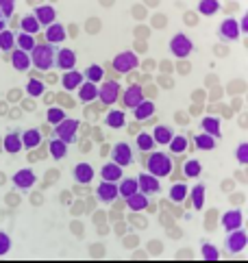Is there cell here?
Here are the masks:
<instances>
[{
  "label": "cell",
  "instance_id": "4316f807",
  "mask_svg": "<svg viewBox=\"0 0 248 263\" xmlns=\"http://www.w3.org/2000/svg\"><path fill=\"white\" fill-rule=\"evenodd\" d=\"M172 137H174L172 128L166 126V124H159V126L155 128V133H152V139H155V144H159V146H168Z\"/></svg>",
  "mask_w": 248,
  "mask_h": 263
},
{
  "label": "cell",
  "instance_id": "7c38bea8",
  "mask_svg": "<svg viewBox=\"0 0 248 263\" xmlns=\"http://www.w3.org/2000/svg\"><path fill=\"white\" fill-rule=\"evenodd\" d=\"M141 102H144V91H141V87L139 85L127 87V91H124V96H122V105L133 111L137 105H141Z\"/></svg>",
  "mask_w": 248,
  "mask_h": 263
},
{
  "label": "cell",
  "instance_id": "836d02e7",
  "mask_svg": "<svg viewBox=\"0 0 248 263\" xmlns=\"http://www.w3.org/2000/svg\"><path fill=\"white\" fill-rule=\"evenodd\" d=\"M168 148H170V153L172 155H183L187 150V137L185 135H174L172 139H170Z\"/></svg>",
  "mask_w": 248,
  "mask_h": 263
},
{
  "label": "cell",
  "instance_id": "1f68e13d",
  "mask_svg": "<svg viewBox=\"0 0 248 263\" xmlns=\"http://www.w3.org/2000/svg\"><path fill=\"white\" fill-rule=\"evenodd\" d=\"M152 114H155V102H150V100H144L141 105H137L135 109H133V116H135V120H148Z\"/></svg>",
  "mask_w": 248,
  "mask_h": 263
},
{
  "label": "cell",
  "instance_id": "db71d44e",
  "mask_svg": "<svg viewBox=\"0 0 248 263\" xmlns=\"http://www.w3.org/2000/svg\"><path fill=\"white\" fill-rule=\"evenodd\" d=\"M46 81H48V83H50V85H55V83H57V77H55V74H52V77H48V79H46Z\"/></svg>",
  "mask_w": 248,
  "mask_h": 263
},
{
  "label": "cell",
  "instance_id": "7dc6e473",
  "mask_svg": "<svg viewBox=\"0 0 248 263\" xmlns=\"http://www.w3.org/2000/svg\"><path fill=\"white\" fill-rule=\"evenodd\" d=\"M13 11H15L13 0H0V13H3V17H11Z\"/></svg>",
  "mask_w": 248,
  "mask_h": 263
},
{
  "label": "cell",
  "instance_id": "8fae6325",
  "mask_svg": "<svg viewBox=\"0 0 248 263\" xmlns=\"http://www.w3.org/2000/svg\"><path fill=\"white\" fill-rule=\"evenodd\" d=\"M218 37H220L222 42H235L237 37H240V26H237V20L226 17V20L220 24V29H218Z\"/></svg>",
  "mask_w": 248,
  "mask_h": 263
},
{
  "label": "cell",
  "instance_id": "f546056e",
  "mask_svg": "<svg viewBox=\"0 0 248 263\" xmlns=\"http://www.w3.org/2000/svg\"><path fill=\"white\" fill-rule=\"evenodd\" d=\"M20 29H22V33L33 35V37H35L37 33H40L42 26H40V22L35 20V15H33V13H28V15H24L22 20H20Z\"/></svg>",
  "mask_w": 248,
  "mask_h": 263
},
{
  "label": "cell",
  "instance_id": "cb8c5ba5",
  "mask_svg": "<svg viewBox=\"0 0 248 263\" xmlns=\"http://www.w3.org/2000/svg\"><path fill=\"white\" fill-rule=\"evenodd\" d=\"M22 148H37L42 144V130H37V128H28L22 133Z\"/></svg>",
  "mask_w": 248,
  "mask_h": 263
},
{
  "label": "cell",
  "instance_id": "681fc988",
  "mask_svg": "<svg viewBox=\"0 0 248 263\" xmlns=\"http://www.w3.org/2000/svg\"><path fill=\"white\" fill-rule=\"evenodd\" d=\"M133 224H135V227H139V229H146V218H141V215H139V218H137V215H133Z\"/></svg>",
  "mask_w": 248,
  "mask_h": 263
},
{
  "label": "cell",
  "instance_id": "e575fe53",
  "mask_svg": "<svg viewBox=\"0 0 248 263\" xmlns=\"http://www.w3.org/2000/svg\"><path fill=\"white\" fill-rule=\"evenodd\" d=\"M50 155H52V159H57V161H61V159L65 157V153H68V144H65V142H61V139H52V142H50Z\"/></svg>",
  "mask_w": 248,
  "mask_h": 263
},
{
  "label": "cell",
  "instance_id": "4fadbf2b",
  "mask_svg": "<svg viewBox=\"0 0 248 263\" xmlns=\"http://www.w3.org/2000/svg\"><path fill=\"white\" fill-rule=\"evenodd\" d=\"M35 181H37V176H35V172L31 170V167H22V170H17L13 174V185L20 187V190H31V187L35 185Z\"/></svg>",
  "mask_w": 248,
  "mask_h": 263
},
{
  "label": "cell",
  "instance_id": "d4e9b609",
  "mask_svg": "<svg viewBox=\"0 0 248 263\" xmlns=\"http://www.w3.org/2000/svg\"><path fill=\"white\" fill-rule=\"evenodd\" d=\"M124 124H127V118H124V111L120 109L109 111L107 118H104V126L107 128H122Z\"/></svg>",
  "mask_w": 248,
  "mask_h": 263
},
{
  "label": "cell",
  "instance_id": "c3c4849f",
  "mask_svg": "<svg viewBox=\"0 0 248 263\" xmlns=\"http://www.w3.org/2000/svg\"><path fill=\"white\" fill-rule=\"evenodd\" d=\"M9 250H11V237L0 231V257H5Z\"/></svg>",
  "mask_w": 248,
  "mask_h": 263
},
{
  "label": "cell",
  "instance_id": "ba28073f",
  "mask_svg": "<svg viewBox=\"0 0 248 263\" xmlns=\"http://www.w3.org/2000/svg\"><path fill=\"white\" fill-rule=\"evenodd\" d=\"M120 96V83L118 81H102V85L98 87V98L102 100V105H113Z\"/></svg>",
  "mask_w": 248,
  "mask_h": 263
},
{
  "label": "cell",
  "instance_id": "7bdbcfd3",
  "mask_svg": "<svg viewBox=\"0 0 248 263\" xmlns=\"http://www.w3.org/2000/svg\"><path fill=\"white\" fill-rule=\"evenodd\" d=\"M200 255H203L205 261H218L220 259V252H218V248L214 246V243H203V246H200Z\"/></svg>",
  "mask_w": 248,
  "mask_h": 263
},
{
  "label": "cell",
  "instance_id": "d6a6232c",
  "mask_svg": "<svg viewBox=\"0 0 248 263\" xmlns=\"http://www.w3.org/2000/svg\"><path fill=\"white\" fill-rule=\"evenodd\" d=\"M187 196H189V190H187L185 183H174L170 187V200L172 202H183Z\"/></svg>",
  "mask_w": 248,
  "mask_h": 263
},
{
  "label": "cell",
  "instance_id": "484cf974",
  "mask_svg": "<svg viewBox=\"0 0 248 263\" xmlns=\"http://www.w3.org/2000/svg\"><path fill=\"white\" fill-rule=\"evenodd\" d=\"M127 206L131 211H144L148 206V196L141 194V192H135L133 196H129V198H127Z\"/></svg>",
  "mask_w": 248,
  "mask_h": 263
},
{
  "label": "cell",
  "instance_id": "6da1fadb",
  "mask_svg": "<svg viewBox=\"0 0 248 263\" xmlns=\"http://www.w3.org/2000/svg\"><path fill=\"white\" fill-rule=\"evenodd\" d=\"M55 57H57V46L37 44L31 50V65H35L40 72H48L55 65Z\"/></svg>",
  "mask_w": 248,
  "mask_h": 263
},
{
  "label": "cell",
  "instance_id": "603a6c76",
  "mask_svg": "<svg viewBox=\"0 0 248 263\" xmlns=\"http://www.w3.org/2000/svg\"><path fill=\"white\" fill-rule=\"evenodd\" d=\"M96 98H98V85L83 81V85L79 87V100H83L85 105H87V102H94Z\"/></svg>",
  "mask_w": 248,
  "mask_h": 263
},
{
  "label": "cell",
  "instance_id": "8d00e7d4",
  "mask_svg": "<svg viewBox=\"0 0 248 263\" xmlns=\"http://www.w3.org/2000/svg\"><path fill=\"white\" fill-rule=\"evenodd\" d=\"M194 144L198 150H214L216 148V139L211 135H207V133H198L194 137Z\"/></svg>",
  "mask_w": 248,
  "mask_h": 263
},
{
  "label": "cell",
  "instance_id": "9a60e30c",
  "mask_svg": "<svg viewBox=\"0 0 248 263\" xmlns=\"http://www.w3.org/2000/svg\"><path fill=\"white\" fill-rule=\"evenodd\" d=\"M96 196L100 202H113L118 198V183H109V181H102L96 187Z\"/></svg>",
  "mask_w": 248,
  "mask_h": 263
},
{
  "label": "cell",
  "instance_id": "44dd1931",
  "mask_svg": "<svg viewBox=\"0 0 248 263\" xmlns=\"http://www.w3.org/2000/svg\"><path fill=\"white\" fill-rule=\"evenodd\" d=\"M61 85H63L65 91L79 89V87L83 85V74H81V72H76V70L65 72V74H63V79H61Z\"/></svg>",
  "mask_w": 248,
  "mask_h": 263
},
{
  "label": "cell",
  "instance_id": "7402d4cb",
  "mask_svg": "<svg viewBox=\"0 0 248 263\" xmlns=\"http://www.w3.org/2000/svg\"><path fill=\"white\" fill-rule=\"evenodd\" d=\"M200 128H203V133L211 135L214 139H218V137L222 135V133H220V120L214 118V116H207V118L200 120Z\"/></svg>",
  "mask_w": 248,
  "mask_h": 263
},
{
  "label": "cell",
  "instance_id": "f6af8a7d",
  "mask_svg": "<svg viewBox=\"0 0 248 263\" xmlns=\"http://www.w3.org/2000/svg\"><path fill=\"white\" fill-rule=\"evenodd\" d=\"M235 159H237V163L240 165H248V144H240L235 150Z\"/></svg>",
  "mask_w": 248,
  "mask_h": 263
},
{
  "label": "cell",
  "instance_id": "816d5d0a",
  "mask_svg": "<svg viewBox=\"0 0 248 263\" xmlns=\"http://www.w3.org/2000/svg\"><path fill=\"white\" fill-rule=\"evenodd\" d=\"M55 98H57V96H55V93H52V91H50V93H46V102H48V105H50V102H52Z\"/></svg>",
  "mask_w": 248,
  "mask_h": 263
},
{
  "label": "cell",
  "instance_id": "277c9868",
  "mask_svg": "<svg viewBox=\"0 0 248 263\" xmlns=\"http://www.w3.org/2000/svg\"><path fill=\"white\" fill-rule=\"evenodd\" d=\"M76 130H79V120L74 118H65L63 122L55 126V135L57 139H61L65 144H74L76 142Z\"/></svg>",
  "mask_w": 248,
  "mask_h": 263
},
{
  "label": "cell",
  "instance_id": "ac0fdd59",
  "mask_svg": "<svg viewBox=\"0 0 248 263\" xmlns=\"http://www.w3.org/2000/svg\"><path fill=\"white\" fill-rule=\"evenodd\" d=\"M11 65L17 72H28V68H31V54L20 50V48L13 50L11 52Z\"/></svg>",
  "mask_w": 248,
  "mask_h": 263
},
{
  "label": "cell",
  "instance_id": "60d3db41",
  "mask_svg": "<svg viewBox=\"0 0 248 263\" xmlns=\"http://www.w3.org/2000/svg\"><path fill=\"white\" fill-rule=\"evenodd\" d=\"M46 91V85H44V81H37V79H31L26 83V93L28 96H33V98H37V96H42V93Z\"/></svg>",
  "mask_w": 248,
  "mask_h": 263
},
{
  "label": "cell",
  "instance_id": "d590c367",
  "mask_svg": "<svg viewBox=\"0 0 248 263\" xmlns=\"http://www.w3.org/2000/svg\"><path fill=\"white\" fill-rule=\"evenodd\" d=\"M205 183H198L194 185V190H192V202H194V209L200 211L203 209V204H205Z\"/></svg>",
  "mask_w": 248,
  "mask_h": 263
},
{
  "label": "cell",
  "instance_id": "ffe728a7",
  "mask_svg": "<svg viewBox=\"0 0 248 263\" xmlns=\"http://www.w3.org/2000/svg\"><path fill=\"white\" fill-rule=\"evenodd\" d=\"M65 26L63 24H59V22H55V24H50L48 29H46V42L48 44H61V42H65Z\"/></svg>",
  "mask_w": 248,
  "mask_h": 263
},
{
  "label": "cell",
  "instance_id": "83f0119b",
  "mask_svg": "<svg viewBox=\"0 0 248 263\" xmlns=\"http://www.w3.org/2000/svg\"><path fill=\"white\" fill-rule=\"evenodd\" d=\"M83 79H87V83H94V85H98V83L104 79V70H102V65H98V63L87 65V68H85Z\"/></svg>",
  "mask_w": 248,
  "mask_h": 263
},
{
  "label": "cell",
  "instance_id": "f5cc1de1",
  "mask_svg": "<svg viewBox=\"0 0 248 263\" xmlns=\"http://www.w3.org/2000/svg\"><path fill=\"white\" fill-rule=\"evenodd\" d=\"M3 31H7V22H5V20H0V33H3Z\"/></svg>",
  "mask_w": 248,
  "mask_h": 263
},
{
  "label": "cell",
  "instance_id": "ab89813d",
  "mask_svg": "<svg viewBox=\"0 0 248 263\" xmlns=\"http://www.w3.org/2000/svg\"><path fill=\"white\" fill-rule=\"evenodd\" d=\"M198 11L203 15H214V13L220 11V3H218V0H200Z\"/></svg>",
  "mask_w": 248,
  "mask_h": 263
},
{
  "label": "cell",
  "instance_id": "9c48e42d",
  "mask_svg": "<svg viewBox=\"0 0 248 263\" xmlns=\"http://www.w3.org/2000/svg\"><path fill=\"white\" fill-rule=\"evenodd\" d=\"M55 65L63 72H72L76 65V52L70 48H59L57 50V57H55Z\"/></svg>",
  "mask_w": 248,
  "mask_h": 263
},
{
  "label": "cell",
  "instance_id": "f35d334b",
  "mask_svg": "<svg viewBox=\"0 0 248 263\" xmlns=\"http://www.w3.org/2000/svg\"><path fill=\"white\" fill-rule=\"evenodd\" d=\"M135 144H137V148L141 150V153H150V150L155 148V139H152L150 133H139L135 137Z\"/></svg>",
  "mask_w": 248,
  "mask_h": 263
},
{
  "label": "cell",
  "instance_id": "7a4b0ae2",
  "mask_svg": "<svg viewBox=\"0 0 248 263\" xmlns=\"http://www.w3.org/2000/svg\"><path fill=\"white\" fill-rule=\"evenodd\" d=\"M146 170L148 174L157 176V178H166L172 172V157L168 153H150L148 161H146Z\"/></svg>",
  "mask_w": 248,
  "mask_h": 263
},
{
  "label": "cell",
  "instance_id": "8992f818",
  "mask_svg": "<svg viewBox=\"0 0 248 263\" xmlns=\"http://www.w3.org/2000/svg\"><path fill=\"white\" fill-rule=\"evenodd\" d=\"M246 246H248V235L242 229L231 231V233H228V237H226V241H224V248L228 252H233V255H237V252H244Z\"/></svg>",
  "mask_w": 248,
  "mask_h": 263
},
{
  "label": "cell",
  "instance_id": "74e56055",
  "mask_svg": "<svg viewBox=\"0 0 248 263\" xmlns=\"http://www.w3.org/2000/svg\"><path fill=\"white\" fill-rule=\"evenodd\" d=\"M13 46H15V35H13V31L7 29V31L0 33V50H3V52H11Z\"/></svg>",
  "mask_w": 248,
  "mask_h": 263
},
{
  "label": "cell",
  "instance_id": "e0dca14e",
  "mask_svg": "<svg viewBox=\"0 0 248 263\" xmlns=\"http://www.w3.org/2000/svg\"><path fill=\"white\" fill-rule=\"evenodd\" d=\"M94 167L90 163H79V165H74V170H72V176H74V181L76 183H81V185H90L94 181Z\"/></svg>",
  "mask_w": 248,
  "mask_h": 263
},
{
  "label": "cell",
  "instance_id": "ee69618b",
  "mask_svg": "<svg viewBox=\"0 0 248 263\" xmlns=\"http://www.w3.org/2000/svg\"><path fill=\"white\" fill-rule=\"evenodd\" d=\"M185 176L189 178H196L200 176V172H203V167H200V161H196V159H189V161H185Z\"/></svg>",
  "mask_w": 248,
  "mask_h": 263
},
{
  "label": "cell",
  "instance_id": "b9f144b4",
  "mask_svg": "<svg viewBox=\"0 0 248 263\" xmlns=\"http://www.w3.org/2000/svg\"><path fill=\"white\" fill-rule=\"evenodd\" d=\"M17 46H20V50H24V52H28L31 54V50L35 48V37L33 35H26V33H20L17 35Z\"/></svg>",
  "mask_w": 248,
  "mask_h": 263
},
{
  "label": "cell",
  "instance_id": "5b68a950",
  "mask_svg": "<svg viewBox=\"0 0 248 263\" xmlns=\"http://www.w3.org/2000/svg\"><path fill=\"white\" fill-rule=\"evenodd\" d=\"M111 65H113V70H116V72L127 74V72H133V70H135L137 65H139V61H137V54H135V52L127 50V52L116 54V59L111 61Z\"/></svg>",
  "mask_w": 248,
  "mask_h": 263
},
{
  "label": "cell",
  "instance_id": "f1b7e54d",
  "mask_svg": "<svg viewBox=\"0 0 248 263\" xmlns=\"http://www.w3.org/2000/svg\"><path fill=\"white\" fill-rule=\"evenodd\" d=\"M135 192H139V185H137V178H122V183L118 185V196L122 198H129Z\"/></svg>",
  "mask_w": 248,
  "mask_h": 263
},
{
  "label": "cell",
  "instance_id": "4dcf8cb0",
  "mask_svg": "<svg viewBox=\"0 0 248 263\" xmlns=\"http://www.w3.org/2000/svg\"><path fill=\"white\" fill-rule=\"evenodd\" d=\"M5 153H9V155H17L22 150V139H20V135L17 133H9V135H5Z\"/></svg>",
  "mask_w": 248,
  "mask_h": 263
},
{
  "label": "cell",
  "instance_id": "5bb4252c",
  "mask_svg": "<svg viewBox=\"0 0 248 263\" xmlns=\"http://www.w3.org/2000/svg\"><path fill=\"white\" fill-rule=\"evenodd\" d=\"M137 185H139V192L141 194H159V190H161V185H159V178L157 176H152V174H139V178H137Z\"/></svg>",
  "mask_w": 248,
  "mask_h": 263
},
{
  "label": "cell",
  "instance_id": "3957f363",
  "mask_svg": "<svg viewBox=\"0 0 248 263\" xmlns=\"http://www.w3.org/2000/svg\"><path fill=\"white\" fill-rule=\"evenodd\" d=\"M170 52H172L176 59H185L194 52V42L189 40L185 33H176L172 40H170Z\"/></svg>",
  "mask_w": 248,
  "mask_h": 263
},
{
  "label": "cell",
  "instance_id": "11a10c76",
  "mask_svg": "<svg viewBox=\"0 0 248 263\" xmlns=\"http://www.w3.org/2000/svg\"><path fill=\"white\" fill-rule=\"evenodd\" d=\"M0 20H5V17H3V13H0Z\"/></svg>",
  "mask_w": 248,
  "mask_h": 263
},
{
  "label": "cell",
  "instance_id": "bcb514c9",
  "mask_svg": "<svg viewBox=\"0 0 248 263\" xmlns=\"http://www.w3.org/2000/svg\"><path fill=\"white\" fill-rule=\"evenodd\" d=\"M65 120V114H63V109H55V107H50L48 109V122L52 126H57L59 122H63Z\"/></svg>",
  "mask_w": 248,
  "mask_h": 263
},
{
  "label": "cell",
  "instance_id": "2e32d148",
  "mask_svg": "<svg viewBox=\"0 0 248 263\" xmlns=\"http://www.w3.org/2000/svg\"><path fill=\"white\" fill-rule=\"evenodd\" d=\"M33 15H35V20L40 22V26H46V29H48L50 24H55L57 11H55V7H50V5H42V7L35 9Z\"/></svg>",
  "mask_w": 248,
  "mask_h": 263
},
{
  "label": "cell",
  "instance_id": "f907efd6",
  "mask_svg": "<svg viewBox=\"0 0 248 263\" xmlns=\"http://www.w3.org/2000/svg\"><path fill=\"white\" fill-rule=\"evenodd\" d=\"M237 26H240V33L244 31V35L248 33V15L244 13V17H242V22H237Z\"/></svg>",
  "mask_w": 248,
  "mask_h": 263
},
{
  "label": "cell",
  "instance_id": "d6986e66",
  "mask_svg": "<svg viewBox=\"0 0 248 263\" xmlns=\"http://www.w3.org/2000/svg\"><path fill=\"white\" fill-rule=\"evenodd\" d=\"M100 176H102V181H109V183H120V178H122V167L118 163H104L102 165V170H100Z\"/></svg>",
  "mask_w": 248,
  "mask_h": 263
},
{
  "label": "cell",
  "instance_id": "52a82bcc",
  "mask_svg": "<svg viewBox=\"0 0 248 263\" xmlns=\"http://www.w3.org/2000/svg\"><path fill=\"white\" fill-rule=\"evenodd\" d=\"M111 161H113V163H118L120 167L131 165L133 161H135V157H133L131 146H129V144H124V142L116 144V146L111 148Z\"/></svg>",
  "mask_w": 248,
  "mask_h": 263
},
{
  "label": "cell",
  "instance_id": "30bf717a",
  "mask_svg": "<svg viewBox=\"0 0 248 263\" xmlns=\"http://www.w3.org/2000/svg\"><path fill=\"white\" fill-rule=\"evenodd\" d=\"M220 224H222V229H224L226 233L242 229V224H244V213H242L240 209H231V211H226V213L222 215Z\"/></svg>",
  "mask_w": 248,
  "mask_h": 263
}]
</instances>
